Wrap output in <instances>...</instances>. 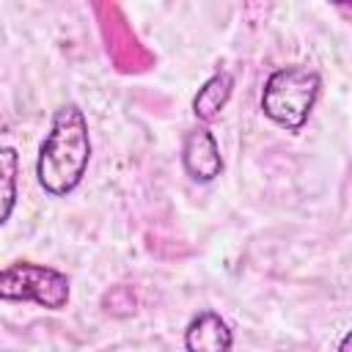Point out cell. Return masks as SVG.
I'll use <instances>...</instances> for the list:
<instances>
[{"mask_svg": "<svg viewBox=\"0 0 352 352\" xmlns=\"http://www.w3.org/2000/svg\"><path fill=\"white\" fill-rule=\"evenodd\" d=\"M349 341H352V333L346 330L344 338H341V344H338V352H349Z\"/></svg>", "mask_w": 352, "mask_h": 352, "instance_id": "cell-8", "label": "cell"}, {"mask_svg": "<svg viewBox=\"0 0 352 352\" xmlns=\"http://www.w3.org/2000/svg\"><path fill=\"white\" fill-rule=\"evenodd\" d=\"M234 346V333L217 311H201L184 327L187 352H228Z\"/></svg>", "mask_w": 352, "mask_h": 352, "instance_id": "cell-5", "label": "cell"}, {"mask_svg": "<svg viewBox=\"0 0 352 352\" xmlns=\"http://www.w3.org/2000/svg\"><path fill=\"white\" fill-rule=\"evenodd\" d=\"M19 198V151L14 146H0V226L16 209Z\"/></svg>", "mask_w": 352, "mask_h": 352, "instance_id": "cell-7", "label": "cell"}, {"mask_svg": "<svg viewBox=\"0 0 352 352\" xmlns=\"http://www.w3.org/2000/svg\"><path fill=\"white\" fill-rule=\"evenodd\" d=\"M231 94H234V74H231L228 69L214 72V74L198 88V94L192 96V113H195V118L204 121V124L214 121V118L223 113V107L228 104Z\"/></svg>", "mask_w": 352, "mask_h": 352, "instance_id": "cell-6", "label": "cell"}, {"mask_svg": "<svg viewBox=\"0 0 352 352\" xmlns=\"http://www.w3.org/2000/svg\"><path fill=\"white\" fill-rule=\"evenodd\" d=\"M91 162V132L80 104H60L52 116L50 132L44 135L36 157V179L52 198L74 192Z\"/></svg>", "mask_w": 352, "mask_h": 352, "instance_id": "cell-1", "label": "cell"}, {"mask_svg": "<svg viewBox=\"0 0 352 352\" xmlns=\"http://www.w3.org/2000/svg\"><path fill=\"white\" fill-rule=\"evenodd\" d=\"M0 300L36 302L47 311H63L72 300V280L58 267L14 261L8 267H0Z\"/></svg>", "mask_w": 352, "mask_h": 352, "instance_id": "cell-3", "label": "cell"}, {"mask_svg": "<svg viewBox=\"0 0 352 352\" xmlns=\"http://www.w3.org/2000/svg\"><path fill=\"white\" fill-rule=\"evenodd\" d=\"M182 168L192 182H214L223 173V154L217 138L206 126H195L184 135L182 143Z\"/></svg>", "mask_w": 352, "mask_h": 352, "instance_id": "cell-4", "label": "cell"}, {"mask_svg": "<svg viewBox=\"0 0 352 352\" xmlns=\"http://www.w3.org/2000/svg\"><path fill=\"white\" fill-rule=\"evenodd\" d=\"M322 77L308 66H280L261 88V113L286 132H300L319 99Z\"/></svg>", "mask_w": 352, "mask_h": 352, "instance_id": "cell-2", "label": "cell"}]
</instances>
